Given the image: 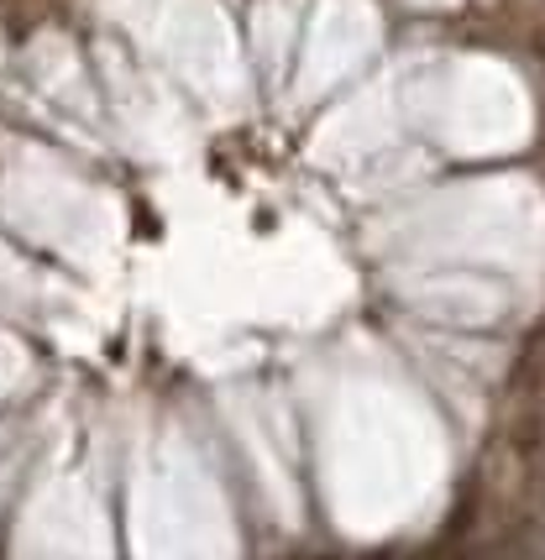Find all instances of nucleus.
Returning <instances> with one entry per match:
<instances>
[{"label": "nucleus", "mask_w": 545, "mask_h": 560, "mask_svg": "<svg viewBox=\"0 0 545 560\" xmlns=\"http://www.w3.org/2000/svg\"><path fill=\"white\" fill-rule=\"evenodd\" d=\"M509 560H545V535H514L509 539Z\"/></svg>", "instance_id": "obj_1"}, {"label": "nucleus", "mask_w": 545, "mask_h": 560, "mask_svg": "<svg viewBox=\"0 0 545 560\" xmlns=\"http://www.w3.org/2000/svg\"><path fill=\"white\" fill-rule=\"evenodd\" d=\"M456 560H483V556H456ZM494 560H509V550H498Z\"/></svg>", "instance_id": "obj_2"}]
</instances>
